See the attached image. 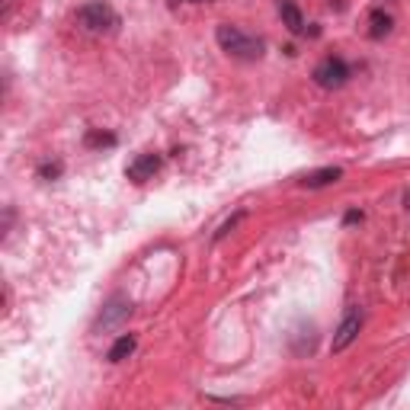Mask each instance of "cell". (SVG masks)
<instances>
[{
  "label": "cell",
  "instance_id": "277c9868",
  "mask_svg": "<svg viewBox=\"0 0 410 410\" xmlns=\"http://www.w3.org/2000/svg\"><path fill=\"white\" fill-rule=\"evenodd\" d=\"M359 330H362V311H359V308H350V311L343 314V321H340V327L334 330V343H330V350H334V352H343L346 346L356 343Z\"/></svg>",
  "mask_w": 410,
  "mask_h": 410
},
{
  "label": "cell",
  "instance_id": "9c48e42d",
  "mask_svg": "<svg viewBox=\"0 0 410 410\" xmlns=\"http://www.w3.org/2000/svg\"><path fill=\"white\" fill-rule=\"evenodd\" d=\"M391 26H394V19L388 17L385 10H372L368 13V39H385L388 33H391Z\"/></svg>",
  "mask_w": 410,
  "mask_h": 410
},
{
  "label": "cell",
  "instance_id": "8fae6325",
  "mask_svg": "<svg viewBox=\"0 0 410 410\" xmlns=\"http://www.w3.org/2000/svg\"><path fill=\"white\" fill-rule=\"evenodd\" d=\"M84 144H87V148H112V144H116V135H109V132H87Z\"/></svg>",
  "mask_w": 410,
  "mask_h": 410
},
{
  "label": "cell",
  "instance_id": "52a82bcc",
  "mask_svg": "<svg viewBox=\"0 0 410 410\" xmlns=\"http://www.w3.org/2000/svg\"><path fill=\"white\" fill-rule=\"evenodd\" d=\"M279 17H282V26L289 29L292 35H302L305 33V17L295 0H279Z\"/></svg>",
  "mask_w": 410,
  "mask_h": 410
},
{
  "label": "cell",
  "instance_id": "7c38bea8",
  "mask_svg": "<svg viewBox=\"0 0 410 410\" xmlns=\"http://www.w3.org/2000/svg\"><path fill=\"white\" fill-rule=\"evenodd\" d=\"M58 176H61V164H58V160H55V164H51V160L39 164V180H58Z\"/></svg>",
  "mask_w": 410,
  "mask_h": 410
},
{
  "label": "cell",
  "instance_id": "5b68a950",
  "mask_svg": "<svg viewBox=\"0 0 410 410\" xmlns=\"http://www.w3.org/2000/svg\"><path fill=\"white\" fill-rule=\"evenodd\" d=\"M132 314V302H128L126 295H112L106 305H103L100 318H96V327H103V330H109V327L122 324V321Z\"/></svg>",
  "mask_w": 410,
  "mask_h": 410
},
{
  "label": "cell",
  "instance_id": "30bf717a",
  "mask_svg": "<svg viewBox=\"0 0 410 410\" xmlns=\"http://www.w3.org/2000/svg\"><path fill=\"white\" fill-rule=\"evenodd\" d=\"M135 343H138V340H135L132 334H122V336L116 340V343L109 346L106 359H109V362H122V359H128V356L135 352Z\"/></svg>",
  "mask_w": 410,
  "mask_h": 410
},
{
  "label": "cell",
  "instance_id": "7a4b0ae2",
  "mask_svg": "<svg viewBox=\"0 0 410 410\" xmlns=\"http://www.w3.org/2000/svg\"><path fill=\"white\" fill-rule=\"evenodd\" d=\"M77 23L90 35H109L119 29V13L109 7L106 0H90L77 10Z\"/></svg>",
  "mask_w": 410,
  "mask_h": 410
},
{
  "label": "cell",
  "instance_id": "9a60e30c",
  "mask_svg": "<svg viewBox=\"0 0 410 410\" xmlns=\"http://www.w3.org/2000/svg\"><path fill=\"white\" fill-rule=\"evenodd\" d=\"M176 3H209V0H170V7H176Z\"/></svg>",
  "mask_w": 410,
  "mask_h": 410
},
{
  "label": "cell",
  "instance_id": "4fadbf2b",
  "mask_svg": "<svg viewBox=\"0 0 410 410\" xmlns=\"http://www.w3.org/2000/svg\"><path fill=\"white\" fill-rule=\"evenodd\" d=\"M241 218H244V212H237V215L231 218V221H225V225H221V228H218V231H215V241H221V237H225L228 231H231V228H234L237 221H241Z\"/></svg>",
  "mask_w": 410,
  "mask_h": 410
},
{
  "label": "cell",
  "instance_id": "3957f363",
  "mask_svg": "<svg viewBox=\"0 0 410 410\" xmlns=\"http://www.w3.org/2000/svg\"><path fill=\"white\" fill-rule=\"evenodd\" d=\"M314 84L324 87V90H336V87H343L346 80H350V67H346L343 58H336V55H330V58H324L318 67H314Z\"/></svg>",
  "mask_w": 410,
  "mask_h": 410
},
{
  "label": "cell",
  "instance_id": "5bb4252c",
  "mask_svg": "<svg viewBox=\"0 0 410 410\" xmlns=\"http://www.w3.org/2000/svg\"><path fill=\"white\" fill-rule=\"evenodd\" d=\"M356 221H362V212L359 209H350L343 215V225H356Z\"/></svg>",
  "mask_w": 410,
  "mask_h": 410
},
{
  "label": "cell",
  "instance_id": "6da1fadb",
  "mask_svg": "<svg viewBox=\"0 0 410 410\" xmlns=\"http://www.w3.org/2000/svg\"><path fill=\"white\" fill-rule=\"evenodd\" d=\"M215 39H218V45H221V49H225L231 58H237V61L263 58V39H257V35H250V33H244V29H237V26H231V23L218 26Z\"/></svg>",
  "mask_w": 410,
  "mask_h": 410
},
{
  "label": "cell",
  "instance_id": "ba28073f",
  "mask_svg": "<svg viewBox=\"0 0 410 410\" xmlns=\"http://www.w3.org/2000/svg\"><path fill=\"white\" fill-rule=\"evenodd\" d=\"M340 176H343V170L340 167H321V170H311L308 176H302V186H308V189H321V186L336 183Z\"/></svg>",
  "mask_w": 410,
  "mask_h": 410
},
{
  "label": "cell",
  "instance_id": "8992f818",
  "mask_svg": "<svg viewBox=\"0 0 410 410\" xmlns=\"http://www.w3.org/2000/svg\"><path fill=\"white\" fill-rule=\"evenodd\" d=\"M157 170H160V157H157V154H138V157L128 164L126 176L132 180V183H148V180H154Z\"/></svg>",
  "mask_w": 410,
  "mask_h": 410
},
{
  "label": "cell",
  "instance_id": "2e32d148",
  "mask_svg": "<svg viewBox=\"0 0 410 410\" xmlns=\"http://www.w3.org/2000/svg\"><path fill=\"white\" fill-rule=\"evenodd\" d=\"M404 209L410 212V189H407V193H404Z\"/></svg>",
  "mask_w": 410,
  "mask_h": 410
}]
</instances>
